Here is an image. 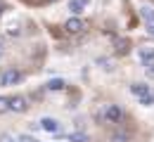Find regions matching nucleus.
Wrapping results in <instances>:
<instances>
[{
    "instance_id": "13",
    "label": "nucleus",
    "mask_w": 154,
    "mask_h": 142,
    "mask_svg": "<svg viewBox=\"0 0 154 142\" xmlns=\"http://www.w3.org/2000/svg\"><path fill=\"white\" fill-rule=\"evenodd\" d=\"M97 64H102V69H104V71H112V69H114L109 59H97Z\"/></svg>"
},
{
    "instance_id": "17",
    "label": "nucleus",
    "mask_w": 154,
    "mask_h": 142,
    "mask_svg": "<svg viewBox=\"0 0 154 142\" xmlns=\"http://www.w3.org/2000/svg\"><path fill=\"white\" fill-rule=\"evenodd\" d=\"M147 76H149V78H154V66H152V64L147 66Z\"/></svg>"
},
{
    "instance_id": "5",
    "label": "nucleus",
    "mask_w": 154,
    "mask_h": 142,
    "mask_svg": "<svg viewBox=\"0 0 154 142\" xmlns=\"http://www.w3.org/2000/svg\"><path fill=\"white\" fill-rule=\"evenodd\" d=\"M137 57H140V62H142L145 66H149L154 62V47H142V50L137 52Z\"/></svg>"
},
{
    "instance_id": "14",
    "label": "nucleus",
    "mask_w": 154,
    "mask_h": 142,
    "mask_svg": "<svg viewBox=\"0 0 154 142\" xmlns=\"http://www.w3.org/2000/svg\"><path fill=\"white\" fill-rule=\"evenodd\" d=\"M2 111H7V100H5V97H0V114H2Z\"/></svg>"
},
{
    "instance_id": "9",
    "label": "nucleus",
    "mask_w": 154,
    "mask_h": 142,
    "mask_svg": "<svg viewBox=\"0 0 154 142\" xmlns=\"http://www.w3.org/2000/svg\"><path fill=\"white\" fill-rule=\"evenodd\" d=\"M85 5H88V0H71V2H69V10H71L74 14H78Z\"/></svg>"
},
{
    "instance_id": "4",
    "label": "nucleus",
    "mask_w": 154,
    "mask_h": 142,
    "mask_svg": "<svg viewBox=\"0 0 154 142\" xmlns=\"http://www.w3.org/2000/svg\"><path fill=\"white\" fill-rule=\"evenodd\" d=\"M7 109H10V111L21 114V111H26V100H24V97H19V95H17V97H10V100H7Z\"/></svg>"
},
{
    "instance_id": "16",
    "label": "nucleus",
    "mask_w": 154,
    "mask_h": 142,
    "mask_svg": "<svg viewBox=\"0 0 154 142\" xmlns=\"http://www.w3.org/2000/svg\"><path fill=\"white\" fill-rule=\"evenodd\" d=\"M0 142H17V140H14L12 135H2V137H0Z\"/></svg>"
},
{
    "instance_id": "10",
    "label": "nucleus",
    "mask_w": 154,
    "mask_h": 142,
    "mask_svg": "<svg viewBox=\"0 0 154 142\" xmlns=\"http://www.w3.org/2000/svg\"><path fill=\"white\" fill-rule=\"evenodd\" d=\"M45 88H48V90H62V88H64V81H62V78H52V81L45 83Z\"/></svg>"
},
{
    "instance_id": "15",
    "label": "nucleus",
    "mask_w": 154,
    "mask_h": 142,
    "mask_svg": "<svg viewBox=\"0 0 154 142\" xmlns=\"http://www.w3.org/2000/svg\"><path fill=\"white\" fill-rule=\"evenodd\" d=\"M112 140H114V142H128V137H126V135H114Z\"/></svg>"
},
{
    "instance_id": "7",
    "label": "nucleus",
    "mask_w": 154,
    "mask_h": 142,
    "mask_svg": "<svg viewBox=\"0 0 154 142\" xmlns=\"http://www.w3.org/2000/svg\"><path fill=\"white\" fill-rule=\"evenodd\" d=\"M38 125L43 128V130H48V133H59V123L55 121V119H43Z\"/></svg>"
},
{
    "instance_id": "18",
    "label": "nucleus",
    "mask_w": 154,
    "mask_h": 142,
    "mask_svg": "<svg viewBox=\"0 0 154 142\" xmlns=\"http://www.w3.org/2000/svg\"><path fill=\"white\" fill-rule=\"evenodd\" d=\"M0 14H2V7H0Z\"/></svg>"
},
{
    "instance_id": "2",
    "label": "nucleus",
    "mask_w": 154,
    "mask_h": 142,
    "mask_svg": "<svg viewBox=\"0 0 154 142\" xmlns=\"http://www.w3.org/2000/svg\"><path fill=\"white\" fill-rule=\"evenodd\" d=\"M64 29H66V33H74V36H76V33H83V31H85V21L78 19V17H71V19L64 24Z\"/></svg>"
},
{
    "instance_id": "11",
    "label": "nucleus",
    "mask_w": 154,
    "mask_h": 142,
    "mask_svg": "<svg viewBox=\"0 0 154 142\" xmlns=\"http://www.w3.org/2000/svg\"><path fill=\"white\" fill-rule=\"evenodd\" d=\"M64 137H69L71 142H85V140H88L83 133H69V135H64Z\"/></svg>"
},
{
    "instance_id": "8",
    "label": "nucleus",
    "mask_w": 154,
    "mask_h": 142,
    "mask_svg": "<svg viewBox=\"0 0 154 142\" xmlns=\"http://www.w3.org/2000/svg\"><path fill=\"white\" fill-rule=\"evenodd\" d=\"M140 17L152 26V24H154V10H152V7H147V5H142V7H140Z\"/></svg>"
},
{
    "instance_id": "3",
    "label": "nucleus",
    "mask_w": 154,
    "mask_h": 142,
    "mask_svg": "<svg viewBox=\"0 0 154 142\" xmlns=\"http://www.w3.org/2000/svg\"><path fill=\"white\" fill-rule=\"evenodd\" d=\"M121 116H123V111H121L116 104H109V107L104 109V119H107L109 123H119V121H121Z\"/></svg>"
},
{
    "instance_id": "1",
    "label": "nucleus",
    "mask_w": 154,
    "mask_h": 142,
    "mask_svg": "<svg viewBox=\"0 0 154 142\" xmlns=\"http://www.w3.org/2000/svg\"><path fill=\"white\" fill-rule=\"evenodd\" d=\"M21 81V74L17 69H5L2 74H0V85H14V83Z\"/></svg>"
},
{
    "instance_id": "6",
    "label": "nucleus",
    "mask_w": 154,
    "mask_h": 142,
    "mask_svg": "<svg viewBox=\"0 0 154 142\" xmlns=\"http://www.w3.org/2000/svg\"><path fill=\"white\" fill-rule=\"evenodd\" d=\"M131 92H133L135 97L140 100V97L149 95V85H145V83H135V85H131Z\"/></svg>"
},
{
    "instance_id": "12",
    "label": "nucleus",
    "mask_w": 154,
    "mask_h": 142,
    "mask_svg": "<svg viewBox=\"0 0 154 142\" xmlns=\"http://www.w3.org/2000/svg\"><path fill=\"white\" fill-rule=\"evenodd\" d=\"M140 104H145V107H152V104H154V95H145V97H140Z\"/></svg>"
}]
</instances>
